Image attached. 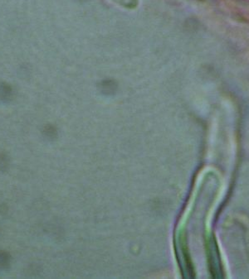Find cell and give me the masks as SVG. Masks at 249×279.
<instances>
[{"mask_svg":"<svg viewBox=\"0 0 249 279\" xmlns=\"http://www.w3.org/2000/svg\"><path fill=\"white\" fill-rule=\"evenodd\" d=\"M13 95V87L7 83H0V100L8 101Z\"/></svg>","mask_w":249,"mask_h":279,"instance_id":"1","label":"cell"}]
</instances>
